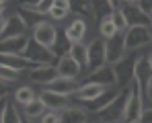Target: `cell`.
I'll return each instance as SVG.
<instances>
[{
  "mask_svg": "<svg viewBox=\"0 0 152 123\" xmlns=\"http://www.w3.org/2000/svg\"><path fill=\"white\" fill-rule=\"evenodd\" d=\"M146 49H148V47H146ZM146 49L127 51L124 60H119L117 64H113V72H115V80H117V88H124V86H127V84L134 80V66H136L138 57H140Z\"/></svg>",
  "mask_w": 152,
  "mask_h": 123,
  "instance_id": "6da1fadb",
  "label": "cell"
},
{
  "mask_svg": "<svg viewBox=\"0 0 152 123\" xmlns=\"http://www.w3.org/2000/svg\"><path fill=\"white\" fill-rule=\"evenodd\" d=\"M31 39L41 47L56 51V43H58V27H56V23L43 19L41 23H37L31 29Z\"/></svg>",
  "mask_w": 152,
  "mask_h": 123,
  "instance_id": "7a4b0ae2",
  "label": "cell"
},
{
  "mask_svg": "<svg viewBox=\"0 0 152 123\" xmlns=\"http://www.w3.org/2000/svg\"><path fill=\"white\" fill-rule=\"evenodd\" d=\"M150 41H152L150 27L136 25V27H129V29L126 31V47H127V51H138V49L150 47Z\"/></svg>",
  "mask_w": 152,
  "mask_h": 123,
  "instance_id": "3957f363",
  "label": "cell"
},
{
  "mask_svg": "<svg viewBox=\"0 0 152 123\" xmlns=\"http://www.w3.org/2000/svg\"><path fill=\"white\" fill-rule=\"evenodd\" d=\"M25 74H27V80H29L31 84H37V86H41V88H43V86H48V84H51L56 78H60L56 64L33 66V68H29Z\"/></svg>",
  "mask_w": 152,
  "mask_h": 123,
  "instance_id": "277c9868",
  "label": "cell"
},
{
  "mask_svg": "<svg viewBox=\"0 0 152 123\" xmlns=\"http://www.w3.org/2000/svg\"><path fill=\"white\" fill-rule=\"evenodd\" d=\"M127 53V47H126V33H117L115 37L107 39L105 41V60L109 66L117 64L119 60H124Z\"/></svg>",
  "mask_w": 152,
  "mask_h": 123,
  "instance_id": "5b68a950",
  "label": "cell"
},
{
  "mask_svg": "<svg viewBox=\"0 0 152 123\" xmlns=\"http://www.w3.org/2000/svg\"><path fill=\"white\" fill-rule=\"evenodd\" d=\"M150 47L138 57V62H136V66H134V80L138 82V86H140V90H142V97H144L146 86L150 84V80H152V66H150V60H148V51H150Z\"/></svg>",
  "mask_w": 152,
  "mask_h": 123,
  "instance_id": "8992f818",
  "label": "cell"
},
{
  "mask_svg": "<svg viewBox=\"0 0 152 123\" xmlns=\"http://www.w3.org/2000/svg\"><path fill=\"white\" fill-rule=\"evenodd\" d=\"M86 33H88V23H86V19L84 17H74L70 23L66 25V29H64V37H66V41L72 45V43H84V39H86Z\"/></svg>",
  "mask_w": 152,
  "mask_h": 123,
  "instance_id": "52a82bcc",
  "label": "cell"
},
{
  "mask_svg": "<svg viewBox=\"0 0 152 123\" xmlns=\"http://www.w3.org/2000/svg\"><path fill=\"white\" fill-rule=\"evenodd\" d=\"M23 55H25L33 66H43V64H50V62H53V60H58V53H56V51H50V49L37 45L33 39L29 41V45H27Z\"/></svg>",
  "mask_w": 152,
  "mask_h": 123,
  "instance_id": "ba28073f",
  "label": "cell"
},
{
  "mask_svg": "<svg viewBox=\"0 0 152 123\" xmlns=\"http://www.w3.org/2000/svg\"><path fill=\"white\" fill-rule=\"evenodd\" d=\"M86 45H88V72L105 66L107 64V60H105V39H101L97 35Z\"/></svg>",
  "mask_w": 152,
  "mask_h": 123,
  "instance_id": "9c48e42d",
  "label": "cell"
},
{
  "mask_svg": "<svg viewBox=\"0 0 152 123\" xmlns=\"http://www.w3.org/2000/svg\"><path fill=\"white\" fill-rule=\"evenodd\" d=\"M56 68H58L60 78H72V80H78V76L82 74V68L78 66V62H76L68 51L62 53V55H58V60H56Z\"/></svg>",
  "mask_w": 152,
  "mask_h": 123,
  "instance_id": "30bf717a",
  "label": "cell"
},
{
  "mask_svg": "<svg viewBox=\"0 0 152 123\" xmlns=\"http://www.w3.org/2000/svg\"><path fill=\"white\" fill-rule=\"evenodd\" d=\"M29 41H31V33L23 35V37H4V39H0V53L23 55L27 45H29Z\"/></svg>",
  "mask_w": 152,
  "mask_h": 123,
  "instance_id": "8fae6325",
  "label": "cell"
},
{
  "mask_svg": "<svg viewBox=\"0 0 152 123\" xmlns=\"http://www.w3.org/2000/svg\"><path fill=\"white\" fill-rule=\"evenodd\" d=\"M115 88V86H113ZM105 90H109L107 86H103V84H97V82H84V84H78V88L74 90V95L72 97L76 100H80V103H93L95 98L103 95Z\"/></svg>",
  "mask_w": 152,
  "mask_h": 123,
  "instance_id": "7c38bea8",
  "label": "cell"
},
{
  "mask_svg": "<svg viewBox=\"0 0 152 123\" xmlns=\"http://www.w3.org/2000/svg\"><path fill=\"white\" fill-rule=\"evenodd\" d=\"M29 33H31L29 25L25 23L23 15H21V12L17 10V12L8 15V23H6V31H4V35H2L0 39H4V37H23V35H29Z\"/></svg>",
  "mask_w": 152,
  "mask_h": 123,
  "instance_id": "4fadbf2b",
  "label": "cell"
},
{
  "mask_svg": "<svg viewBox=\"0 0 152 123\" xmlns=\"http://www.w3.org/2000/svg\"><path fill=\"white\" fill-rule=\"evenodd\" d=\"M86 78H88L86 82H97V84H103V86H107V88L117 86V80H115L113 66H109V64H105V66L97 68V70H91Z\"/></svg>",
  "mask_w": 152,
  "mask_h": 123,
  "instance_id": "5bb4252c",
  "label": "cell"
},
{
  "mask_svg": "<svg viewBox=\"0 0 152 123\" xmlns=\"http://www.w3.org/2000/svg\"><path fill=\"white\" fill-rule=\"evenodd\" d=\"M88 121V109L80 105H68L60 111V123H86Z\"/></svg>",
  "mask_w": 152,
  "mask_h": 123,
  "instance_id": "9a60e30c",
  "label": "cell"
},
{
  "mask_svg": "<svg viewBox=\"0 0 152 123\" xmlns=\"http://www.w3.org/2000/svg\"><path fill=\"white\" fill-rule=\"evenodd\" d=\"M37 97L43 100V105L48 107V111H62L64 107L70 105L68 97L58 95V92H53V90H50V88H41V90L37 92Z\"/></svg>",
  "mask_w": 152,
  "mask_h": 123,
  "instance_id": "2e32d148",
  "label": "cell"
},
{
  "mask_svg": "<svg viewBox=\"0 0 152 123\" xmlns=\"http://www.w3.org/2000/svg\"><path fill=\"white\" fill-rule=\"evenodd\" d=\"M121 10L126 15L129 27H136V25H142V27H150V17L146 12H142V8L138 4H121Z\"/></svg>",
  "mask_w": 152,
  "mask_h": 123,
  "instance_id": "e0dca14e",
  "label": "cell"
},
{
  "mask_svg": "<svg viewBox=\"0 0 152 123\" xmlns=\"http://www.w3.org/2000/svg\"><path fill=\"white\" fill-rule=\"evenodd\" d=\"M21 113H23V119H25L27 123H35V121H39V119L48 113V107L43 105L41 98L37 97L35 100H31L29 105L21 107Z\"/></svg>",
  "mask_w": 152,
  "mask_h": 123,
  "instance_id": "ac0fdd59",
  "label": "cell"
},
{
  "mask_svg": "<svg viewBox=\"0 0 152 123\" xmlns=\"http://www.w3.org/2000/svg\"><path fill=\"white\" fill-rule=\"evenodd\" d=\"M23 113L19 109V105L12 100H2V115H0V123H23Z\"/></svg>",
  "mask_w": 152,
  "mask_h": 123,
  "instance_id": "d6986e66",
  "label": "cell"
},
{
  "mask_svg": "<svg viewBox=\"0 0 152 123\" xmlns=\"http://www.w3.org/2000/svg\"><path fill=\"white\" fill-rule=\"evenodd\" d=\"M43 88H50L58 95H64V97H72L74 90L78 88V80H72V78H56L51 84L43 86Z\"/></svg>",
  "mask_w": 152,
  "mask_h": 123,
  "instance_id": "ffe728a7",
  "label": "cell"
},
{
  "mask_svg": "<svg viewBox=\"0 0 152 123\" xmlns=\"http://www.w3.org/2000/svg\"><path fill=\"white\" fill-rule=\"evenodd\" d=\"M0 64L6 66V68H12L17 72L25 74L29 68H33V64L27 60L25 55H6V53H0Z\"/></svg>",
  "mask_w": 152,
  "mask_h": 123,
  "instance_id": "44dd1931",
  "label": "cell"
},
{
  "mask_svg": "<svg viewBox=\"0 0 152 123\" xmlns=\"http://www.w3.org/2000/svg\"><path fill=\"white\" fill-rule=\"evenodd\" d=\"M37 98V92H35V88L31 86V84H19L17 88H15V92H12V100L19 105V107H25L29 105L31 100H35Z\"/></svg>",
  "mask_w": 152,
  "mask_h": 123,
  "instance_id": "7402d4cb",
  "label": "cell"
},
{
  "mask_svg": "<svg viewBox=\"0 0 152 123\" xmlns=\"http://www.w3.org/2000/svg\"><path fill=\"white\" fill-rule=\"evenodd\" d=\"M68 53L78 62L82 72H88V45L86 43H72L68 47Z\"/></svg>",
  "mask_w": 152,
  "mask_h": 123,
  "instance_id": "603a6c76",
  "label": "cell"
},
{
  "mask_svg": "<svg viewBox=\"0 0 152 123\" xmlns=\"http://www.w3.org/2000/svg\"><path fill=\"white\" fill-rule=\"evenodd\" d=\"M88 8H91V17L95 19H103L107 15L113 12V4L109 0H88Z\"/></svg>",
  "mask_w": 152,
  "mask_h": 123,
  "instance_id": "cb8c5ba5",
  "label": "cell"
},
{
  "mask_svg": "<svg viewBox=\"0 0 152 123\" xmlns=\"http://www.w3.org/2000/svg\"><path fill=\"white\" fill-rule=\"evenodd\" d=\"M117 92H119V88L115 86V88H109V90H105L103 95H99V97L95 98L93 103H88L91 105V109H88V113H95V111H101L103 107H107L113 98L117 97Z\"/></svg>",
  "mask_w": 152,
  "mask_h": 123,
  "instance_id": "d4e9b609",
  "label": "cell"
},
{
  "mask_svg": "<svg viewBox=\"0 0 152 123\" xmlns=\"http://www.w3.org/2000/svg\"><path fill=\"white\" fill-rule=\"evenodd\" d=\"M97 31H99V37L105 39V41L117 35V29H115V25H113V21H111V15H107V17L99 19V27H97Z\"/></svg>",
  "mask_w": 152,
  "mask_h": 123,
  "instance_id": "484cf974",
  "label": "cell"
},
{
  "mask_svg": "<svg viewBox=\"0 0 152 123\" xmlns=\"http://www.w3.org/2000/svg\"><path fill=\"white\" fill-rule=\"evenodd\" d=\"M111 21H113V25H115L117 33H126L127 29H129V23H127V19H126V15H124V10H121V6L113 8V12H111Z\"/></svg>",
  "mask_w": 152,
  "mask_h": 123,
  "instance_id": "4316f807",
  "label": "cell"
},
{
  "mask_svg": "<svg viewBox=\"0 0 152 123\" xmlns=\"http://www.w3.org/2000/svg\"><path fill=\"white\" fill-rule=\"evenodd\" d=\"M21 78H23V74H21V72H17V70L6 68V66H2V64H0V80H4V82H8V84L17 86V84L21 82Z\"/></svg>",
  "mask_w": 152,
  "mask_h": 123,
  "instance_id": "83f0119b",
  "label": "cell"
},
{
  "mask_svg": "<svg viewBox=\"0 0 152 123\" xmlns=\"http://www.w3.org/2000/svg\"><path fill=\"white\" fill-rule=\"evenodd\" d=\"M132 123H152V107H144L142 113H140V117Z\"/></svg>",
  "mask_w": 152,
  "mask_h": 123,
  "instance_id": "f1b7e54d",
  "label": "cell"
},
{
  "mask_svg": "<svg viewBox=\"0 0 152 123\" xmlns=\"http://www.w3.org/2000/svg\"><path fill=\"white\" fill-rule=\"evenodd\" d=\"M15 90H12V84H8V82H4V80H0V103L2 100H6L8 95H12Z\"/></svg>",
  "mask_w": 152,
  "mask_h": 123,
  "instance_id": "f546056e",
  "label": "cell"
},
{
  "mask_svg": "<svg viewBox=\"0 0 152 123\" xmlns=\"http://www.w3.org/2000/svg\"><path fill=\"white\" fill-rule=\"evenodd\" d=\"M39 123H60V111H48L39 119Z\"/></svg>",
  "mask_w": 152,
  "mask_h": 123,
  "instance_id": "4dcf8cb0",
  "label": "cell"
},
{
  "mask_svg": "<svg viewBox=\"0 0 152 123\" xmlns=\"http://www.w3.org/2000/svg\"><path fill=\"white\" fill-rule=\"evenodd\" d=\"M138 6L142 8V12H146L148 17H152V0H140Z\"/></svg>",
  "mask_w": 152,
  "mask_h": 123,
  "instance_id": "1f68e13d",
  "label": "cell"
},
{
  "mask_svg": "<svg viewBox=\"0 0 152 123\" xmlns=\"http://www.w3.org/2000/svg\"><path fill=\"white\" fill-rule=\"evenodd\" d=\"M144 107H152V80L144 90Z\"/></svg>",
  "mask_w": 152,
  "mask_h": 123,
  "instance_id": "d6a6232c",
  "label": "cell"
},
{
  "mask_svg": "<svg viewBox=\"0 0 152 123\" xmlns=\"http://www.w3.org/2000/svg\"><path fill=\"white\" fill-rule=\"evenodd\" d=\"M6 23H8V15H2V17H0V37H2L4 31H6Z\"/></svg>",
  "mask_w": 152,
  "mask_h": 123,
  "instance_id": "836d02e7",
  "label": "cell"
},
{
  "mask_svg": "<svg viewBox=\"0 0 152 123\" xmlns=\"http://www.w3.org/2000/svg\"><path fill=\"white\" fill-rule=\"evenodd\" d=\"M6 6H8V4H6V2H0V17H2V15H6V12H8V10H6Z\"/></svg>",
  "mask_w": 152,
  "mask_h": 123,
  "instance_id": "e575fe53",
  "label": "cell"
},
{
  "mask_svg": "<svg viewBox=\"0 0 152 123\" xmlns=\"http://www.w3.org/2000/svg\"><path fill=\"white\" fill-rule=\"evenodd\" d=\"M111 4H113V8H117V6H121V0H109Z\"/></svg>",
  "mask_w": 152,
  "mask_h": 123,
  "instance_id": "d590c367",
  "label": "cell"
},
{
  "mask_svg": "<svg viewBox=\"0 0 152 123\" xmlns=\"http://www.w3.org/2000/svg\"><path fill=\"white\" fill-rule=\"evenodd\" d=\"M140 0H121V4H138Z\"/></svg>",
  "mask_w": 152,
  "mask_h": 123,
  "instance_id": "8d00e7d4",
  "label": "cell"
},
{
  "mask_svg": "<svg viewBox=\"0 0 152 123\" xmlns=\"http://www.w3.org/2000/svg\"><path fill=\"white\" fill-rule=\"evenodd\" d=\"M148 60H150V66H152V47H150V51H148Z\"/></svg>",
  "mask_w": 152,
  "mask_h": 123,
  "instance_id": "74e56055",
  "label": "cell"
},
{
  "mask_svg": "<svg viewBox=\"0 0 152 123\" xmlns=\"http://www.w3.org/2000/svg\"><path fill=\"white\" fill-rule=\"evenodd\" d=\"M86 123H101V121H93V119H88V121H86Z\"/></svg>",
  "mask_w": 152,
  "mask_h": 123,
  "instance_id": "f35d334b",
  "label": "cell"
},
{
  "mask_svg": "<svg viewBox=\"0 0 152 123\" xmlns=\"http://www.w3.org/2000/svg\"><path fill=\"white\" fill-rule=\"evenodd\" d=\"M0 115H2V103H0Z\"/></svg>",
  "mask_w": 152,
  "mask_h": 123,
  "instance_id": "ab89813d",
  "label": "cell"
},
{
  "mask_svg": "<svg viewBox=\"0 0 152 123\" xmlns=\"http://www.w3.org/2000/svg\"><path fill=\"white\" fill-rule=\"evenodd\" d=\"M0 2H6V4H8V2H10V0H0Z\"/></svg>",
  "mask_w": 152,
  "mask_h": 123,
  "instance_id": "60d3db41",
  "label": "cell"
},
{
  "mask_svg": "<svg viewBox=\"0 0 152 123\" xmlns=\"http://www.w3.org/2000/svg\"><path fill=\"white\" fill-rule=\"evenodd\" d=\"M150 31H152V17H150Z\"/></svg>",
  "mask_w": 152,
  "mask_h": 123,
  "instance_id": "b9f144b4",
  "label": "cell"
},
{
  "mask_svg": "<svg viewBox=\"0 0 152 123\" xmlns=\"http://www.w3.org/2000/svg\"><path fill=\"white\" fill-rule=\"evenodd\" d=\"M115 123H126V121H115Z\"/></svg>",
  "mask_w": 152,
  "mask_h": 123,
  "instance_id": "7bdbcfd3",
  "label": "cell"
},
{
  "mask_svg": "<svg viewBox=\"0 0 152 123\" xmlns=\"http://www.w3.org/2000/svg\"><path fill=\"white\" fill-rule=\"evenodd\" d=\"M25 2H29V0H25ZM33 2H35V0H33Z\"/></svg>",
  "mask_w": 152,
  "mask_h": 123,
  "instance_id": "ee69618b",
  "label": "cell"
},
{
  "mask_svg": "<svg viewBox=\"0 0 152 123\" xmlns=\"http://www.w3.org/2000/svg\"><path fill=\"white\" fill-rule=\"evenodd\" d=\"M150 45H152V41H150Z\"/></svg>",
  "mask_w": 152,
  "mask_h": 123,
  "instance_id": "f6af8a7d",
  "label": "cell"
}]
</instances>
